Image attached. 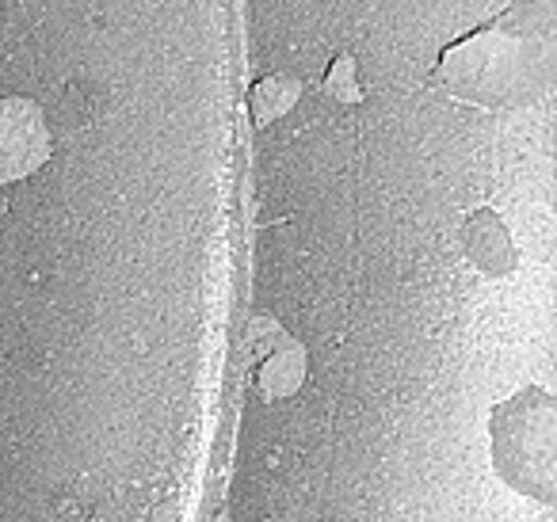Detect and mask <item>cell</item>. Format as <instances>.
I'll return each mask as SVG.
<instances>
[{"label": "cell", "mask_w": 557, "mask_h": 522, "mask_svg": "<svg viewBox=\"0 0 557 522\" xmlns=\"http://www.w3.org/2000/svg\"><path fill=\"white\" fill-rule=\"evenodd\" d=\"M432 80L478 108L534 103L554 80V12L539 0H516L508 12L443 50Z\"/></svg>", "instance_id": "cell-1"}, {"label": "cell", "mask_w": 557, "mask_h": 522, "mask_svg": "<svg viewBox=\"0 0 557 522\" xmlns=\"http://www.w3.org/2000/svg\"><path fill=\"white\" fill-rule=\"evenodd\" d=\"M493 465L508 488L539 504L557 499V400L542 385L511 393L488 415Z\"/></svg>", "instance_id": "cell-2"}, {"label": "cell", "mask_w": 557, "mask_h": 522, "mask_svg": "<svg viewBox=\"0 0 557 522\" xmlns=\"http://www.w3.org/2000/svg\"><path fill=\"white\" fill-rule=\"evenodd\" d=\"M50 161V126L35 100L0 92V187L35 176Z\"/></svg>", "instance_id": "cell-3"}, {"label": "cell", "mask_w": 557, "mask_h": 522, "mask_svg": "<svg viewBox=\"0 0 557 522\" xmlns=\"http://www.w3.org/2000/svg\"><path fill=\"white\" fill-rule=\"evenodd\" d=\"M256 355H260V366H256V385H260V397L275 400L287 397L302 385L306 374V355L287 332H275L271 344H256Z\"/></svg>", "instance_id": "cell-4"}, {"label": "cell", "mask_w": 557, "mask_h": 522, "mask_svg": "<svg viewBox=\"0 0 557 522\" xmlns=\"http://www.w3.org/2000/svg\"><path fill=\"white\" fill-rule=\"evenodd\" d=\"M298 92H302V88H298L295 77H268V80H260V85L252 88V115H256V123H260V126L275 123L283 111L295 108Z\"/></svg>", "instance_id": "cell-5"}]
</instances>
